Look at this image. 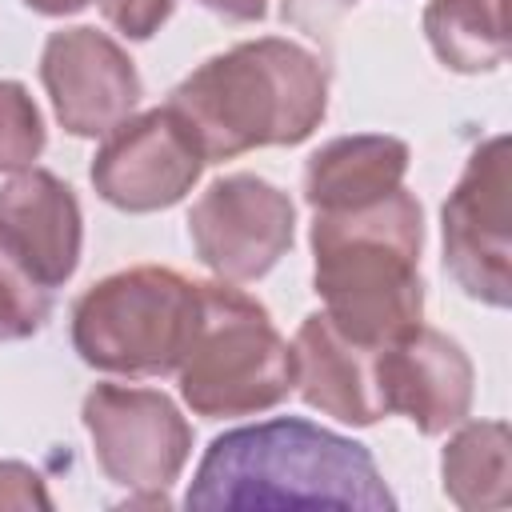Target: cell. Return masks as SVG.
Segmentation results:
<instances>
[{
    "mask_svg": "<svg viewBox=\"0 0 512 512\" xmlns=\"http://www.w3.org/2000/svg\"><path fill=\"white\" fill-rule=\"evenodd\" d=\"M204 164L188 124L164 104L120 120L96 148L88 176L104 204L140 216L180 204L196 188Z\"/></svg>",
    "mask_w": 512,
    "mask_h": 512,
    "instance_id": "cell-9",
    "label": "cell"
},
{
    "mask_svg": "<svg viewBox=\"0 0 512 512\" xmlns=\"http://www.w3.org/2000/svg\"><path fill=\"white\" fill-rule=\"evenodd\" d=\"M196 260L228 284L268 276L296 240V204L264 176L232 172L212 180L188 208Z\"/></svg>",
    "mask_w": 512,
    "mask_h": 512,
    "instance_id": "cell-8",
    "label": "cell"
},
{
    "mask_svg": "<svg viewBox=\"0 0 512 512\" xmlns=\"http://www.w3.org/2000/svg\"><path fill=\"white\" fill-rule=\"evenodd\" d=\"M40 84L68 136L96 140L128 120L144 96L132 56L96 28H60L44 40Z\"/></svg>",
    "mask_w": 512,
    "mask_h": 512,
    "instance_id": "cell-10",
    "label": "cell"
},
{
    "mask_svg": "<svg viewBox=\"0 0 512 512\" xmlns=\"http://www.w3.org/2000/svg\"><path fill=\"white\" fill-rule=\"evenodd\" d=\"M420 24L436 60L460 76L496 72L508 60L504 0H428Z\"/></svg>",
    "mask_w": 512,
    "mask_h": 512,
    "instance_id": "cell-16",
    "label": "cell"
},
{
    "mask_svg": "<svg viewBox=\"0 0 512 512\" xmlns=\"http://www.w3.org/2000/svg\"><path fill=\"white\" fill-rule=\"evenodd\" d=\"M200 320V280L136 264L96 280L72 304V348L112 376H168L180 368Z\"/></svg>",
    "mask_w": 512,
    "mask_h": 512,
    "instance_id": "cell-5",
    "label": "cell"
},
{
    "mask_svg": "<svg viewBox=\"0 0 512 512\" xmlns=\"http://www.w3.org/2000/svg\"><path fill=\"white\" fill-rule=\"evenodd\" d=\"M92 4L124 40H152L176 8V0H92Z\"/></svg>",
    "mask_w": 512,
    "mask_h": 512,
    "instance_id": "cell-19",
    "label": "cell"
},
{
    "mask_svg": "<svg viewBox=\"0 0 512 512\" xmlns=\"http://www.w3.org/2000/svg\"><path fill=\"white\" fill-rule=\"evenodd\" d=\"M396 508L372 452L304 416H276L216 436L184 492V508Z\"/></svg>",
    "mask_w": 512,
    "mask_h": 512,
    "instance_id": "cell-1",
    "label": "cell"
},
{
    "mask_svg": "<svg viewBox=\"0 0 512 512\" xmlns=\"http://www.w3.org/2000/svg\"><path fill=\"white\" fill-rule=\"evenodd\" d=\"M444 496L464 512L504 508L512 496V436L504 420H460L440 452Z\"/></svg>",
    "mask_w": 512,
    "mask_h": 512,
    "instance_id": "cell-15",
    "label": "cell"
},
{
    "mask_svg": "<svg viewBox=\"0 0 512 512\" xmlns=\"http://www.w3.org/2000/svg\"><path fill=\"white\" fill-rule=\"evenodd\" d=\"M0 508H52L40 472L20 460H0Z\"/></svg>",
    "mask_w": 512,
    "mask_h": 512,
    "instance_id": "cell-21",
    "label": "cell"
},
{
    "mask_svg": "<svg viewBox=\"0 0 512 512\" xmlns=\"http://www.w3.org/2000/svg\"><path fill=\"white\" fill-rule=\"evenodd\" d=\"M204 160H232L252 148H292L328 112V72L316 52L288 36L240 40L196 64L168 96Z\"/></svg>",
    "mask_w": 512,
    "mask_h": 512,
    "instance_id": "cell-2",
    "label": "cell"
},
{
    "mask_svg": "<svg viewBox=\"0 0 512 512\" xmlns=\"http://www.w3.org/2000/svg\"><path fill=\"white\" fill-rule=\"evenodd\" d=\"M80 420L100 472L128 492V504H168L192 456V428L180 408L156 388L96 384L84 396Z\"/></svg>",
    "mask_w": 512,
    "mask_h": 512,
    "instance_id": "cell-6",
    "label": "cell"
},
{
    "mask_svg": "<svg viewBox=\"0 0 512 512\" xmlns=\"http://www.w3.org/2000/svg\"><path fill=\"white\" fill-rule=\"evenodd\" d=\"M52 316V288H44L0 244V344L36 336Z\"/></svg>",
    "mask_w": 512,
    "mask_h": 512,
    "instance_id": "cell-17",
    "label": "cell"
},
{
    "mask_svg": "<svg viewBox=\"0 0 512 512\" xmlns=\"http://www.w3.org/2000/svg\"><path fill=\"white\" fill-rule=\"evenodd\" d=\"M352 8H356V0H280V16L312 40L328 36Z\"/></svg>",
    "mask_w": 512,
    "mask_h": 512,
    "instance_id": "cell-20",
    "label": "cell"
},
{
    "mask_svg": "<svg viewBox=\"0 0 512 512\" xmlns=\"http://www.w3.org/2000/svg\"><path fill=\"white\" fill-rule=\"evenodd\" d=\"M44 116L20 80H0V172L32 168L44 152Z\"/></svg>",
    "mask_w": 512,
    "mask_h": 512,
    "instance_id": "cell-18",
    "label": "cell"
},
{
    "mask_svg": "<svg viewBox=\"0 0 512 512\" xmlns=\"http://www.w3.org/2000/svg\"><path fill=\"white\" fill-rule=\"evenodd\" d=\"M0 244L44 284L72 280L84 244V216L76 192L48 168H20L0 188Z\"/></svg>",
    "mask_w": 512,
    "mask_h": 512,
    "instance_id": "cell-12",
    "label": "cell"
},
{
    "mask_svg": "<svg viewBox=\"0 0 512 512\" xmlns=\"http://www.w3.org/2000/svg\"><path fill=\"white\" fill-rule=\"evenodd\" d=\"M176 380L184 404L204 420L256 416L288 400L296 360L256 296L228 280H204L200 320Z\"/></svg>",
    "mask_w": 512,
    "mask_h": 512,
    "instance_id": "cell-4",
    "label": "cell"
},
{
    "mask_svg": "<svg viewBox=\"0 0 512 512\" xmlns=\"http://www.w3.org/2000/svg\"><path fill=\"white\" fill-rule=\"evenodd\" d=\"M312 284L324 316L360 348H384L424 324V212L400 184L348 212H312Z\"/></svg>",
    "mask_w": 512,
    "mask_h": 512,
    "instance_id": "cell-3",
    "label": "cell"
},
{
    "mask_svg": "<svg viewBox=\"0 0 512 512\" xmlns=\"http://www.w3.org/2000/svg\"><path fill=\"white\" fill-rule=\"evenodd\" d=\"M376 392L380 408L400 412L416 424L420 436H444L472 408L476 372L468 352L440 328H412L408 336L376 348Z\"/></svg>",
    "mask_w": 512,
    "mask_h": 512,
    "instance_id": "cell-11",
    "label": "cell"
},
{
    "mask_svg": "<svg viewBox=\"0 0 512 512\" xmlns=\"http://www.w3.org/2000/svg\"><path fill=\"white\" fill-rule=\"evenodd\" d=\"M408 144L384 132H356L320 144L304 164V200L312 212H348L384 200L404 184Z\"/></svg>",
    "mask_w": 512,
    "mask_h": 512,
    "instance_id": "cell-14",
    "label": "cell"
},
{
    "mask_svg": "<svg viewBox=\"0 0 512 512\" xmlns=\"http://www.w3.org/2000/svg\"><path fill=\"white\" fill-rule=\"evenodd\" d=\"M92 0H24V8L40 12V16H72L80 8H88Z\"/></svg>",
    "mask_w": 512,
    "mask_h": 512,
    "instance_id": "cell-23",
    "label": "cell"
},
{
    "mask_svg": "<svg viewBox=\"0 0 512 512\" xmlns=\"http://www.w3.org/2000/svg\"><path fill=\"white\" fill-rule=\"evenodd\" d=\"M372 356H376L372 348L348 340L324 312L304 316V324L292 336L300 400L340 424L372 428L384 416Z\"/></svg>",
    "mask_w": 512,
    "mask_h": 512,
    "instance_id": "cell-13",
    "label": "cell"
},
{
    "mask_svg": "<svg viewBox=\"0 0 512 512\" xmlns=\"http://www.w3.org/2000/svg\"><path fill=\"white\" fill-rule=\"evenodd\" d=\"M508 136H488L472 148L456 188L440 208L444 268L464 296L512 304V212H508Z\"/></svg>",
    "mask_w": 512,
    "mask_h": 512,
    "instance_id": "cell-7",
    "label": "cell"
},
{
    "mask_svg": "<svg viewBox=\"0 0 512 512\" xmlns=\"http://www.w3.org/2000/svg\"><path fill=\"white\" fill-rule=\"evenodd\" d=\"M196 4L232 20V24H256L268 16V0H196Z\"/></svg>",
    "mask_w": 512,
    "mask_h": 512,
    "instance_id": "cell-22",
    "label": "cell"
}]
</instances>
